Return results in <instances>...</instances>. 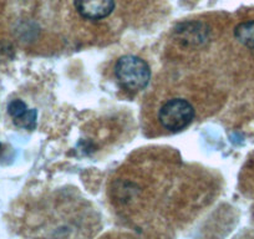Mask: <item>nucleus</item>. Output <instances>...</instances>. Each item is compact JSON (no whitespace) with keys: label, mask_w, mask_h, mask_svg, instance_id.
Listing matches in <instances>:
<instances>
[{"label":"nucleus","mask_w":254,"mask_h":239,"mask_svg":"<svg viewBox=\"0 0 254 239\" xmlns=\"http://www.w3.org/2000/svg\"><path fill=\"white\" fill-rule=\"evenodd\" d=\"M8 112L16 126L25 130H34L36 126V110H28L25 102L21 100H13L8 106Z\"/></svg>","instance_id":"nucleus-4"},{"label":"nucleus","mask_w":254,"mask_h":239,"mask_svg":"<svg viewBox=\"0 0 254 239\" xmlns=\"http://www.w3.org/2000/svg\"><path fill=\"white\" fill-rule=\"evenodd\" d=\"M234 36L242 45L249 49H254V20L243 21L237 25Z\"/></svg>","instance_id":"nucleus-5"},{"label":"nucleus","mask_w":254,"mask_h":239,"mask_svg":"<svg viewBox=\"0 0 254 239\" xmlns=\"http://www.w3.org/2000/svg\"><path fill=\"white\" fill-rule=\"evenodd\" d=\"M116 76L119 84L125 90L131 92L141 91L150 81V66L137 56H122L116 64Z\"/></svg>","instance_id":"nucleus-1"},{"label":"nucleus","mask_w":254,"mask_h":239,"mask_svg":"<svg viewBox=\"0 0 254 239\" xmlns=\"http://www.w3.org/2000/svg\"><path fill=\"white\" fill-rule=\"evenodd\" d=\"M236 239H254V236H252V234H244V236L238 237Z\"/></svg>","instance_id":"nucleus-6"},{"label":"nucleus","mask_w":254,"mask_h":239,"mask_svg":"<svg viewBox=\"0 0 254 239\" xmlns=\"http://www.w3.org/2000/svg\"><path fill=\"white\" fill-rule=\"evenodd\" d=\"M1 148H3V146H1V143H0V153H1Z\"/></svg>","instance_id":"nucleus-7"},{"label":"nucleus","mask_w":254,"mask_h":239,"mask_svg":"<svg viewBox=\"0 0 254 239\" xmlns=\"http://www.w3.org/2000/svg\"><path fill=\"white\" fill-rule=\"evenodd\" d=\"M158 119L163 127L172 132H177L193 121L194 109L187 100L173 99L161 107Z\"/></svg>","instance_id":"nucleus-2"},{"label":"nucleus","mask_w":254,"mask_h":239,"mask_svg":"<svg viewBox=\"0 0 254 239\" xmlns=\"http://www.w3.org/2000/svg\"><path fill=\"white\" fill-rule=\"evenodd\" d=\"M75 8L82 18L100 20L112 13L115 0H75Z\"/></svg>","instance_id":"nucleus-3"}]
</instances>
